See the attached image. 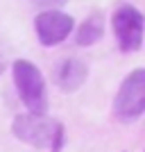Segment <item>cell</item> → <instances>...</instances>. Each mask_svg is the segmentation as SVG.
Returning a JSON list of instances; mask_svg holds the SVG:
<instances>
[{
  "mask_svg": "<svg viewBox=\"0 0 145 152\" xmlns=\"http://www.w3.org/2000/svg\"><path fill=\"white\" fill-rule=\"evenodd\" d=\"M14 84L18 89V95L27 111L34 116H45L48 111V91H45V80L41 70L27 59H16L12 64Z\"/></svg>",
  "mask_w": 145,
  "mask_h": 152,
  "instance_id": "cell-1",
  "label": "cell"
},
{
  "mask_svg": "<svg viewBox=\"0 0 145 152\" xmlns=\"http://www.w3.org/2000/svg\"><path fill=\"white\" fill-rule=\"evenodd\" d=\"M12 134L34 148H57L61 141V125L50 121L48 116L20 114L12 123Z\"/></svg>",
  "mask_w": 145,
  "mask_h": 152,
  "instance_id": "cell-2",
  "label": "cell"
},
{
  "mask_svg": "<svg viewBox=\"0 0 145 152\" xmlns=\"http://www.w3.org/2000/svg\"><path fill=\"white\" fill-rule=\"evenodd\" d=\"M145 111V70L136 68L122 80L114 100V114L120 123H136Z\"/></svg>",
  "mask_w": 145,
  "mask_h": 152,
  "instance_id": "cell-3",
  "label": "cell"
},
{
  "mask_svg": "<svg viewBox=\"0 0 145 152\" xmlns=\"http://www.w3.org/2000/svg\"><path fill=\"white\" fill-rule=\"evenodd\" d=\"M114 34L122 52H138L143 45L145 18L134 5H120L111 16Z\"/></svg>",
  "mask_w": 145,
  "mask_h": 152,
  "instance_id": "cell-4",
  "label": "cell"
},
{
  "mask_svg": "<svg viewBox=\"0 0 145 152\" xmlns=\"http://www.w3.org/2000/svg\"><path fill=\"white\" fill-rule=\"evenodd\" d=\"M75 20L73 16L57 9H48V12H41L34 18V32H36V39L41 41V45L50 48V45L61 43L63 39H68V34L73 32Z\"/></svg>",
  "mask_w": 145,
  "mask_h": 152,
  "instance_id": "cell-5",
  "label": "cell"
},
{
  "mask_svg": "<svg viewBox=\"0 0 145 152\" xmlns=\"http://www.w3.org/2000/svg\"><path fill=\"white\" fill-rule=\"evenodd\" d=\"M88 68L82 59L77 57H66L55 66V82L63 93H73L86 82Z\"/></svg>",
  "mask_w": 145,
  "mask_h": 152,
  "instance_id": "cell-6",
  "label": "cell"
},
{
  "mask_svg": "<svg viewBox=\"0 0 145 152\" xmlns=\"http://www.w3.org/2000/svg\"><path fill=\"white\" fill-rule=\"evenodd\" d=\"M102 34H104V18H102V14H91L79 25V30H77L75 43L77 45H93L102 39Z\"/></svg>",
  "mask_w": 145,
  "mask_h": 152,
  "instance_id": "cell-7",
  "label": "cell"
},
{
  "mask_svg": "<svg viewBox=\"0 0 145 152\" xmlns=\"http://www.w3.org/2000/svg\"><path fill=\"white\" fill-rule=\"evenodd\" d=\"M68 0H41V5H66Z\"/></svg>",
  "mask_w": 145,
  "mask_h": 152,
  "instance_id": "cell-8",
  "label": "cell"
},
{
  "mask_svg": "<svg viewBox=\"0 0 145 152\" xmlns=\"http://www.w3.org/2000/svg\"><path fill=\"white\" fill-rule=\"evenodd\" d=\"M0 73H2V59H0Z\"/></svg>",
  "mask_w": 145,
  "mask_h": 152,
  "instance_id": "cell-9",
  "label": "cell"
}]
</instances>
